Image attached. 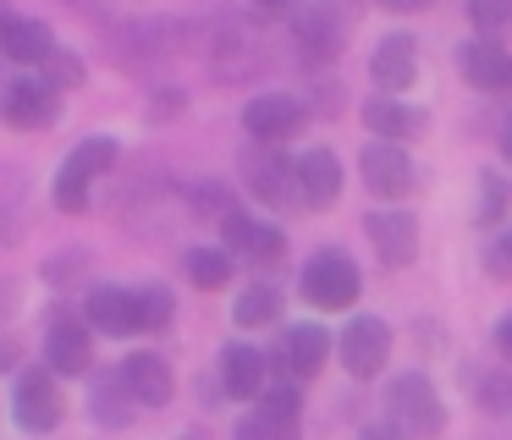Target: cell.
Returning a JSON list of instances; mask_svg holds the SVG:
<instances>
[{"mask_svg": "<svg viewBox=\"0 0 512 440\" xmlns=\"http://www.w3.org/2000/svg\"><path fill=\"white\" fill-rule=\"evenodd\" d=\"M386 407H391V424L413 440H435L446 429V407L424 374H397V385L386 391Z\"/></svg>", "mask_w": 512, "mask_h": 440, "instance_id": "1", "label": "cell"}, {"mask_svg": "<svg viewBox=\"0 0 512 440\" xmlns=\"http://www.w3.org/2000/svg\"><path fill=\"white\" fill-rule=\"evenodd\" d=\"M111 165H116V143H111V138L78 143V149L67 154V165H61V176H56V193H50L61 215H83V209H89L94 176H105Z\"/></svg>", "mask_w": 512, "mask_h": 440, "instance_id": "2", "label": "cell"}, {"mask_svg": "<svg viewBox=\"0 0 512 440\" xmlns=\"http://www.w3.org/2000/svg\"><path fill=\"white\" fill-rule=\"evenodd\" d=\"M358 292H364V275H358V264L336 248L314 253L309 270H303V297H309L314 308H353Z\"/></svg>", "mask_w": 512, "mask_h": 440, "instance_id": "3", "label": "cell"}, {"mask_svg": "<svg viewBox=\"0 0 512 440\" xmlns=\"http://www.w3.org/2000/svg\"><path fill=\"white\" fill-rule=\"evenodd\" d=\"M292 39H298L303 61H336L347 44V11L336 0H309L292 17Z\"/></svg>", "mask_w": 512, "mask_h": 440, "instance_id": "4", "label": "cell"}, {"mask_svg": "<svg viewBox=\"0 0 512 440\" xmlns=\"http://www.w3.org/2000/svg\"><path fill=\"white\" fill-rule=\"evenodd\" d=\"M358 171H364V187L375 198H402L413 187V160H408V149H402V143H391V138L364 143Z\"/></svg>", "mask_w": 512, "mask_h": 440, "instance_id": "5", "label": "cell"}, {"mask_svg": "<svg viewBox=\"0 0 512 440\" xmlns=\"http://www.w3.org/2000/svg\"><path fill=\"white\" fill-rule=\"evenodd\" d=\"M391 352V330L386 319L375 314H353V325L342 330V363L353 380H369V374H380V363H386Z\"/></svg>", "mask_w": 512, "mask_h": 440, "instance_id": "6", "label": "cell"}, {"mask_svg": "<svg viewBox=\"0 0 512 440\" xmlns=\"http://www.w3.org/2000/svg\"><path fill=\"white\" fill-rule=\"evenodd\" d=\"M56 110H61L56 83H39V77H17V83H6V94H0V116L12 121V127H23V132L50 127Z\"/></svg>", "mask_w": 512, "mask_h": 440, "instance_id": "7", "label": "cell"}, {"mask_svg": "<svg viewBox=\"0 0 512 440\" xmlns=\"http://www.w3.org/2000/svg\"><path fill=\"white\" fill-rule=\"evenodd\" d=\"M12 407H17V424H23V429H34V435L56 429V424H61V391H56V374L28 369L23 380H17Z\"/></svg>", "mask_w": 512, "mask_h": 440, "instance_id": "8", "label": "cell"}, {"mask_svg": "<svg viewBox=\"0 0 512 440\" xmlns=\"http://www.w3.org/2000/svg\"><path fill=\"white\" fill-rule=\"evenodd\" d=\"M243 171H248V187H254L270 209L303 204V198H298V160H281L276 149H265V154H248Z\"/></svg>", "mask_w": 512, "mask_h": 440, "instance_id": "9", "label": "cell"}, {"mask_svg": "<svg viewBox=\"0 0 512 440\" xmlns=\"http://www.w3.org/2000/svg\"><path fill=\"white\" fill-rule=\"evenodd\" d=\"M369 242H375L380 264H391V270H402V264L419 259V226H413V215H402V209H380V215L364 220Z\"/></svg>", "mask_w": 512, "mask_h": 440, "instance_id": "10", "label": "cell"}, {"mask_svg": "<svg viewBox=\"0 0 512 440\" xmlns=\"http://www.w3.org/2000/svg\"><path fill=\"white\" fill-rule=\"evenodd\" d=\"M237 440H298V396L270 391L254 413L237 418Z\"/></svg>", "mask_w": 512, "mask_h": 440, "instance_id": "11", "label": "cell"}, {"mask_svg": "<svg viewBox=\"0 0 512 440\" xmlns=\"http://www.w3.org/2000/svg\"><path fill=\"white\" fill-rule=\"evenodd\" d=\"M243 127L254 132L259 143H281L303 127V105L292 94H259L243 105Z\"/></svg>", "mask_w": 512, "mask_h": 440, "instance_id": "12", "label": "cell"}, {"mask_svg": "<svg viewBox=\"0 0 512 440\" xmlns=\"http://www.w3.org/2000/svg\"><path fill=\"white\" fill-rule=\"evenodd\" d=\"M122 391L133 396V402H144V407H166L171 402V363L160 358V352H127V363H122Z\"/></svg>", "mask_w": 512, "mask_h": 440, "instance_id": "13", "label": "cell"}, {"mask_svg": "<svg viewBox=\"0 0 512 440\" xmlns=\"http://www.w3.org/2000/svg\"><path fill=\"white\" fill-rule=\"evenodd\" d=\"M45 358L56 374H89L94 363V336H89V319H56L45 341Z\"/></svg>", "mask_w": 512, "mask_h": 440, "instance_id": "14", "label": "cell"}, {"mask_svg": "<svg viewBox=\"0 0 512 440\" xmlns=\"http://www.w3.org/2000/svg\"><path fill=\"white\" fill-rule=\"evenodd\" d=\"M0 55L6 61H23V66L50 61L56 55V33L39 17H0Z\"/></svg>", "mask_w": 512, "mask_h": 440, "instance_id": "15", "label": "cell"}, {"mask_svg": "<svg viewBox=\"0 0 512 440\" xmlns=\"http://www.w3.org/2000/svg\"><path fill=\"white\" fill-rule=\"evenodd\" d=\"M336 193H342V160L331 149H309L298 160V198L309 209H331Z\"/></svg>", "mask_w": 512, "mask_h": 440, "instance_id": "16", "label": "cell"}, {"mask_svg": "<svg viewBox=\"0 0 512 440\" xmlns=\"http://www.w3.org/2000/svg\"><path fill=\"white\" fill-rule=\"evenodd\" d=\"M463 77L474 88H485V94H507L512 88V55L501 50L496 39H474V44H463Z\"/></svg>", "mask_w": 512, "mask_h": 440, "instance_id": "17", "label": "cell"}, {"mask_svg": "<svg viewBox=\"0 0 512 440\" xmlns=\"http://www.w3.org/2000/svg\"><path fill=\"white\" fill-rule=\"evenodd\" d=\"M413 72H419V61H413V39H408V33H391V39L375 44V61H369L375 88L402 94V88H413Z\"/></svg>", "mask_w": 512, "mask_h": 440, "instance_id": "18", "label": "cell"}, {"mask_svg": "<svg viewBox=\"0 0 512 440\" xmlns=\"http://www.w3.org/2000/svg\"><path fill=\"white\" fill-rule=\"evenodd\" d=\"M215 226L226 231V242H232V248H243L248 259H281V253H287V237H281L276 226H270V220H248V215H226V220H215Z\"/></svg>", "mask_w": 512, "mask_h": 440, "instance_id": "19", "label": "cell"}, {"mask_svg": "<svg viewBox=\"0 0 512 440\" xmlns=\"http://www.w3.org/2000/svg\"><path fill=\"white\" fill-rule=\"evenodd\" d=\"M221 385H226V396H237V402L259 396V385H265V352L243 347V341L221 347Z\"/></svg>", "mask_w": 512, "mask_h": 440, "instance_id": "20", "label": "cell"}, {"mask_svg": "<svg viewBox=\"0 0 512 440\" xmlns=\"http://www.w3.org/2000/svg\"><path fill=\"white\" fill-rule=\"evenodd\" d=\"M364 127L380 132V138H391V143H402L424 127V110H413V105H402L397 94H386V99H369L364 105Z\"/></svg>", "mask_w": 512, "mask_h": 440, "instance_id": "21", "label": "cell"}, {"mask_svg": "<svg viewBox=\"0 0 512 440\" xmlns=\"http://www.w3.org/2000/svg\"><path fill=\"white\" fill-rule=\"evenodd\" d=\"M89 325L105 330V336H127V330H138L133 292H122V286H94L89 292Z\"/></svg>", "mask_w": 512, "mask_h": 440, "instance_id": "22", "label": "cell"}, {"mask_svg": "<svg viewBox=\"0 0 512 440\" xmlns=\"http://www.w3.org/2000/svg\"><path fill=\"white\" fill-rule=\"evenodd\" d=\"M281 352H287V369L298 374V380H314L325 352H331V336H325L320 325H292L287 341H281Z\"/></svg>", "mask_w": 512, "mask_h": 440, "instance_id": "23", "label": "cell"}, {"mask_svg": "<svg viewBox=\"0 0 512 440\" xmlns=\"http://www.w3.org/2000/svg\"><path fill=\"white\" fill-rule=\"evenodd\" d=\"M188 281L199 286V292H215V286L232 281V259H226L221 248H193L188 253Z\"/></svg>", "mask_w": 512, "mask_h": 440, "instance_id": "24", "label": "cell"}, {"mask_svg": "<svg viewBox=\"0 0 512 440\" xmlns=\"http://www.w3.org/2000/svg\"><path fill=\"white\" fill-rule=\"evenodd\" d=\"M468 22L479 28V39H501L512 33V0H468Z\"/></svg>", "mask_w": 512, "mask_h": 440, "instance_id": "25", "label": "cell"}, {"mask_svg": "<svg viewBox=\"0 0 512 440\" xmlns=\"http://www.w3.org/2000/svg\"><path fill=\"white\" fill-rule=\"evenodd\" d=\"M133 319H138V330H160L171 319V292L166 286H138L133 292Z\"/></svg>", "mask_w": 512, "mask_h": 440, "instance_id": "26", "label": "cell"}, {"mask_svg": "<svg viewBox=\"0 0 512 440\" xmlns=\"http://www.w3.org/2000/svg\"><path fill=\"white\" fill-rule=\"evenodd\" d=\"M232 314H237V325H270V319L281 314V297L270 292V286H248Z\"/></svg>", "mask_w": 512, "mask_h": 440, "instance_id": "27", "label": "cell"}, {"mask_svg": "<svg viewBox=\"0 0 512 440\" xmlns=\"http://www.w3.org/2000/svg\"><path fill=\"white\" fill-rule=\"evenodd\" d=\"M127 413H133V396L122 391V380H105L100 396H94V418H100V424H122Z\"/></svg>", "mask_w": 512, "mask_h": 440, "instance_id": "28", "label": "cell"}, {"mask_svg": "<svg viewBox=\"0 0 512 440\" xmlns=\"http://www.w3.org/2000/svg\"><path fill=\"white\" fill-rule=\"evenodd\" d=\"M507 220V182L485 171V187H479V226H501Z\"/></svg>", "mask_w": 512, "mask_h": 440, "instance_id": "29", "label": "cell"}, {"mask_svg": "<svg viewBox=\"0 0 512 440\" xmlns=\"http://www.w3.org/2000/svg\"><path fill=\"white\" fill-rule=\"evenodd\" d=\"M193 209H199V220H226L232 215V193L226 187H188Z\"/></svg>", "mask_w": 512, "mask_h": 440, "instance_id": "30", "label": "cell"}, {"mask_svg": "<svg viewBox=\"0 0 512 440\" xmlns=\"http://www.w3.org/2000/svg\"><path fill=\"white\" fill-rule=\"evenodd\" d=\"M479 407H490V413H507V407H512V385L501 380V374H490V380L479 385Z\"/></svg>", "mask_w": 512, "mask_h": 440, "instance_id": "31", "label": "cell"}, {"mask_svg": "<svg viewBox=\"0 0 512 440\" xmlns=\"http://www.w3.org/2000/svg\"><path fill=\"white\" fill-rule=\"evenodd\" d=\"M490 270H496L501 281H512V231L496 242V248H490Z\"/></svg>", "mask_w": 512, "mask_h": 440, "instance_id": "32", "label": "cell"}, {"mask_svg": "<svg viewBox=\"0 0 512 440\" xmlns=\"http://www.w3.org/2000/svg\"><path fill=\"white\" fill-rule=\"evenodd\" d=\"M496 347H501V352H507V358H512V314H507V319H501V325H496Z\"/></svg>", "mask_w": 512, "mask_h": 440, "instance_id": "33", "label": "cell"}, {"mask_svg": "<svg viewBox=\"0 0 512 440\" xmlns=\"http://www.w3.org/2000/svg\"><path fill=\"white\" fill-rule=\"evenodd\" d=\"M358 440H397V429H380V424H375V429H364Z\"/></svg>", "mask_w": 512, "mask_h": 440, "instance_id": "34", "label": "cell"}, {"mask_svg": "<svg viewBox=\"0 0 512 440\" xmlns=\"http://www.w3.org/2000/svg\"><path fill=\"white\" fill-rule=\"evenodd\" d=\"M12 363H17V347L12 341H0V369H12Z\"/></svg>", "mask_w": 512, "mask_h": 440, "instance_id": "35", "label": "cell"}, {"mask_svg": "<svg viewBox=\"0 0 512 440\" xmlns=\"http://www.w3.org/2000/svg\"><path fill=\"white\" fill-rule=\"evenodd\" d=\"M380 6H397V11H413V6H424V0H380Z\"/></svg>", "mask_w": 512, "mask_h": 440, "instance_id": "36", "label": "cell"}, {"mask_svg": "<svg viewBox=\"0 0 512 440\" xmlns=\"http://www.w3.org/2000/svg\"><path fill=\"white\" fill-rule=\"evenodd\" d=\"M254 6H265V11H276V6H287V0H254Z\"/></svg>", "mask_w": 512, "mask_h": 440, "instance_id": "37", "label": "cell"}, {"mask_svg": "<svg viewBox=\"0 0 512 440\" xmlns=\"http://www.w3.org/2000/svg\"><path fill=\"white\" fill-rule=\"evenodd\" d=\"M67 6H100V0H67Z\"/></svg>", "mask_w": 512, "mask_h": 440, "instance_id": "38", "label": "cell"}, {"mask_svg": "<svg viewBox=\"0 0 512 440\" xmlns=\"http://www.w3.org/2000/svg\"><path fill=\"white\" fill-rule=\"evenodd\" d=\"M507 160H512V121H507Z\"/></svg>", "mask_w": 512, "mask_h": 440, "instance_id": "39", "label": "cell"}]
</instances>
